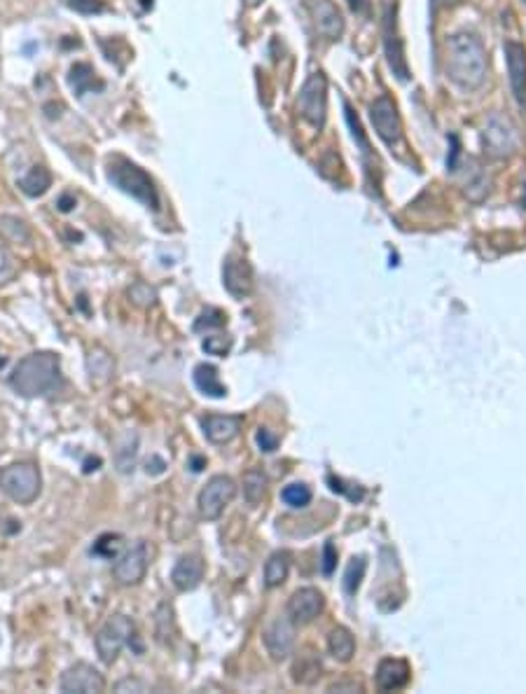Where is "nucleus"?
I'll list each match as a JSON object with an SVG mask.
<instances>
[{
  "instance_id": "nucleus-26",
  "label": "nucleus",
  "mask_w": 526,
  "mask_h": 694,
  "mask_svg": "<svg viewBox=\"0 0 526 694\" xmlns=\"http://www.w3.org/2000/svg\"><path fill=\"white\" fill-rule=\"evenodd\" d=\"M328 650L334 659L349 662L353 657V652H356V640H353L351 632L344 627L333 629L328 636Z\"/></svg>"
},
{
  "instance_id": "nucleus-1",
  "label": "nucleus",
  "mask_w": 526,
  "mask_h": 694,
  "mask_svg": "<svg viewBox=\"0 0 526 694\" xmlns=\"http://www.w3.org/2000/svg\"><path fill=\"white\" fill-rule=\"evenodd\" d=\"M447 78L464 92H475L487 80V50L473 33H454L445 43Z\"/></svg>"
},
{
  "instance_id": "nucleus-46",
  "label": "nucleus",
  "mask_w": 526,
  "mask_h": 694,
  "mask_svg": "<svg viewBox=\"0 0 526 694\" xmlns=\"http://www.w3.org/2000/svg\"><path fill=\"white\" fill-rule=\"evenodd\" d=\"M243 3H246L248 7H258L262 3V0H243Z\"/></svg>"
},
{
  "instance_id": "nucleus-10",
  "label": "nucleus",
  "mask_w": 526,
  "mask_h": 694,
  "mask_svg": "<svg viewBox=\"0 0 526 694\" xmlns=\"http://www.w3.org/2000/svg\"><path fill=\"white\" fill-rule=\"evenodd\" d=\"M236 496V484L232 477L227 475H216V477H210L209 484L201 489L199 493V515L209 519V522H216L218 516L223 515L225 508H227Z\"/></svg>"
},
{
  "instance_id": "nucleus-35",
  "label": "nucleus",
  "mask_w": 526,
  "mask_h": 694,
  "mask_svg": "<svg viewBox=\"0 0 526 694\" xmlns=\"http://www.w3.org/2000/svg\"><path fill=\"white\" fill-rule=\"evenodd\" d=\"M227 323V316L220 311V309H206L204 314L199 316L197 323H194V330H210V327H223Z\"/></svg>"
},
{
  "instance_id": "nucleus-36",
  "label": "nucleus",
  "mask_w": 526,
  "mask_h": 694,
  "mask_svg": "<svg viewBox=\"0 0 526 694\" xmlns=\"http://www.w3.org/2000/svg\"><path fill=\"white\" fill-rule=\"evenodd\" d=\"M204 351L209 356H227L229 349H232V337L229 335H216V337L204 339Z\"/></svg>"
},
{
  "instance_id": "nucleus-18",
  "label": "nucleus",
  "mask_w": 526,
  "mask_h": 694,
  "mask_svg": "<svg viewBox=\"0 0 526 694\" xmlns=\"http://www.w3.org/2000/svg\"><path fill=\"white\" fill-rule=\"evenodd\" d=\"M204 573H206V566L204 561H201V557H197V554H185V557H180L178 564L174 566L171 580H174L176 590L193 591L201 584Z\"/></svg>"
},
{
  "instance_id": "nucleus-11",
  "label": "nucleus",
  "mask_w": 526,
  "mask_h": 694,
  "mask_svg": "<svg viewBox=\"0 0 526 694\" xmlns=\"http://www.w3.org/2000/svg\"><path fill=\"white\" fill-rule=\"evenodd\" d=\"M148 566L150 545L145 541H138L136 545L127 549L122 557H118V561L112 566V578H115L118 584H122V587H131V584H138L145 578Z\"/></svg>"
},
{
  "instance_id": "nucleus-24",
  "label": "nucleus",
  "mask_w": 526,
  "mask_h": 694,
  "mask_svg": "<svg viewBox=\"0 0 526 694\" xmlns=\"http://www.w3.org/2000/svg\"><path fill=\"white\" fill-rule=\"evenodd\" d=\"M288 571H291V554L274 552L265 564V584L269 590L281 587L285 578H288Z\"/></svg>"
},
{
  "instance_id": "nucleus-41",
  "label": "nucleus",
  "mask_w": 526,
  "mask_h": 694,
  "mask_svg": "<svg viewBox=\"0 0 526 694\" xmlns=\"http://www.w3.org/2000/svg\"><path fill=\"white\" fill-rule=\"evenodd\" d=\"M333 568H334V547H333V542H328V545H325V561H323V573H325V575H330V573H333Z\"/></svg>"
},
{
  "instance_id": "nucleus-30",
  "label": "nucleus",
  "mask_w": 526,
  "mask_h": 694,
  "mask_svg": "<svg viewBox=\"0 0 526 694\" xmlns=\"http://www.w3.org/2000/svg\"><path fill=\"white\" fill-rule=\"evenodd\" d=\"M119 552H122V535H118V533L99 535L92 547L94 557H101V559H105V561L118 559Z\"/></svg>"
},
{
  "instance_id": "nucleus-29",
  "label": "nucleus",
  "mask_w": 526,
  "mask_h": 694,
  "mask_svg": "<svg viewBox=\"0 0 526 694\" xmlns=\"http://www.w3.org/2000/svg\"><path fill=\"white\" fill-rule=\"evenodd\" d=\"M0 236L7 244H29L31 241V229L24 220L12 218V215H3L0 218Z\"/></svg>"
},
{
  "instance_id": "nucleus-16",
  "label": "nucleus",
  "mask_w": 526,
  "mask_h": 694,
  "mask_svg": "<svg viewBox=\"0 0 526 694\" xmlns=\"http://www.w3.org/2000/svg\"><path fill=\"white\" fill-rule=\"evenodd\" d=\"M262 640H265V648L272 655V659L281 662V659L288 657L292 645H295V624H292L291 617L274 620L262 633Z\"/></svg>"
},
{
  "instance_id": "nucleus-20",
  "label": "nucleus",
  "mask_w": 526,
  "mask_h": 694,
  "mask_svg": "<svg viewBox=\"0 0 526 694\" xmlns=\"http://www.w3.org/2000/svg\"><path fill=\"white\" fill-rule=\"evenodd\" d=\"M69 85L70 89L75 92V96H85V94H92V92H103L105 89V82L101 80L99 75H96V70H94L92 63H75L73 68H70V73H69Z\"/></svg>"
},
{
  "instance_id": "nucleus-3",
  "label": "nucleus",
  "mask_w": 526,
  "mask_h": 694,
  "mask_svg": "<svg viewBox=\"0 0 526 694\" xmlns=\"http://www.w3.org/2000/svg\"><path fill=\"white\" fill-rule=\"evenodd\" d=\"M105 176H108V180H111L118 190H122L124 194L138 199V202L145 203L148 209H160V194H157L155 180L150 178L145 169H141V166L134 164L131 160H127L122 154H108V160H105Z\"/></svg>"
},
{
  "instance_id": "nucleus-13",
  "label": "nucleus",
  "mask_w": 526,
  "mask_h": 694,
  "mask_svg": "<svg viewBox=\"0 0 526 694\" xmlns=\"http://www.w3.org/2000/svg\"><path fill=\"white\" fill-rule=\"evenodd\" d=\"M59 688L66 694H99L105 690V678L92 664L78 662L63 673Z\"/></svg>"
},
{
  "instance_id": "nucleus-33",
  "label": "nucleus",
  "mask_w": 526,
  "mask_h": 694,
  "mask_svg": "<svg viewBox=\"0 0 526 694\" xmlns=\"http://www.w3.org/2000/svg\"><path fill=\"white\" fill-rule=\"evenodd\" d=\"M281 498L288 508H307L311 503V489L307 484H291L281 492Z\"/></svg>"
},
{
  "instance_id": "nucleus-42",
  "label": "nucleus",
  "mask_w": 526,
  "mask_h": 694,
  "mask_svg": "<svg viewBox=\"0 0 526 694\" xmlns=\"http://www.w3.org/2000/svg\"><path fill=\"white\" fill-rule=\"evenodd\" d=\"M127 688L138 690V692H143V690H145V688H143V682L131 681V678H127V681H122V682H118V685H115V690H118V692H124V690H127Z\"/></svg>"
},
{
  "instance_id": "nucleus-34",
  "label": "nucleus",
  "mask_w": 526,
  "mask_h": 694,
  "mask_svg": "<svg viewBox=\"0 0 526 694\" xmlns=\"http://www.w3.org/2000/svg\"><path fill=\"white\" fill-rule=\"evenodd\" d=\"M363 573H366V559L358 557V559H353L347 568V575H344V590H347L349 596L356 594L358 590L360 580H363Z\"/></svg>"
},
{
  "instance_id": "nucleus-45",
  "label": "nucleus",
  "mask_w": 526,
  "mask_h": 694,
  "mask_svg": "<svg viewBox=\"0 0 526 694\" xmlns=\"http://www.w3.org/2000/svg\"><path fill=\"white\" fill-rule=\"evenodd\" d=\"M99 466H101V459H87V461H85V473L99 470Z\"/></svg>"
},
{
  "instance_id": "nucleus-38",
  "label": "nucleus",
  "mask_w": 526,
  "mask_h": 694,
  "mask_svg": "<svg viewBox=\"0 0 526 694\" xmlns=\"http://www.w3.org/2000/svg\"><path fill=\"white\" fill-rule=\"evenodd\" d=\"M66 5L80 14H99L105 10L103 0H66Z\"/></svg>"
},
{
  "instance_id": "nucleus-23",
  "label": "nucleus",
  "mask_w": 526,
  "mask_h": 694,
  "mask_svg": "<svg viewBox=\"0 0 526 694\" xmlns=\"http://www.w3.org/2000/svg\"><path fill=\"white\" fill-rule=\"evenodd\" d=\"M52 187V173L45 166H33L31 171L26 173L24 178L19 180V190L24 192L26 197H43L45 192Z\"/></svg>"
},
{
  "instance_id": "nucleus-19",
  "label": "nucleus",
  "mask_w": 526,
  "mask_h": 694,
  "mask_svg": "<svg viewBox=\"0 0 526 694\" xmlns=\"http://www.w3.org/2000/svg\"><path fill=\"white\" fill-rule=\"evenodd\" d=\"M204 435L209 437L213 444H227L232 442L239 430H242V418L239 417H220V414H210L201 421Z\"/></svg>"
},
{
  "instance_id": "nucleus-8",
  "label": "nucleus",
  "mask_w": 526,
  "mask_h": 694,
  "mask_svg": "<svg viewBox=\"0 0 526 694\" xmlns=\"http://www.w3.org/2000/svg\"><path fill=\"white\" fill-rule=\"evenodd\" d=\"M131 636H134V622L127 615H115L105 622L101 632L96 633V652H99L101 662L111 666L124 645L129 643Z\"/></svg>"
},
{
  "instance_id": "nucleus-7",
  "label": "nucleus",
  "mask_w": 526,
  "mask_h": 694,
  "mask_svg": "<svg viewBox=\"0 0 526 694\" xmlns=\"http://www.w3.org/2000/svg\"><path fill=\"white\" fill-rule=\"evenodd\" d=\"M298 112L304 122H309L314 129L325 127V117H328V80H325V75L321 70L311 73L304 80L302 89H300Z\"/></svg>"
},
{
  "instance_id": "nucleus-31",
  "label": "nucleus",
  "mask_w": 526,
  "mask_h": 694,
  "mask_svg": "<svg viewBox=\"0 0 526 694\" xmlns=\"http://www.w3.org/2000/svg\"><path fill=\"white\" fill-rule=\"evenodd\" d=\"M267 492V477L260 470H248L243 475V498L251 505H258Z\"/></svg>"
},
{
  "instance_id": "nucleus-12",
  "label": "nucleus",
  "mask_w": 526,
  "mask_h": 694,
  "mask_svg": "<svg viewBox=\"0 0 526 694\" xmlns=\"http://www.w3.org/2000/svg\"><path fill=\"white\" fill-rule=\"evenodd\" d=\"M304 7H307V12L314 21L316 31L321 33L325 40L337 43L344 36V17H341L340 7L334 5L333 0H304Z\"/></svg>"
},
{
  "instance_id": "nucleus-39",
  "label": "nucleus",
  "mask_w": 526,
  "mask_h": 694,
  "mask_svg": "<svg viewBox=\"0 0 526 694\" xmlns=\"http://www.w3.org/2000/svg\"><path fill=\"white\" fill-rule=\"evenodd\" d=\"M255 440H258V447H260L262 451H267V454H272V451H276V447H279V437L274 435L272 430H267V428L258 430Z\"/></svg>"
},
{
  "instance_id": "nucleus-9",
  "label": "nucleus",
  "mask_w": 526,
  "mask_h": 694,
  "mask_svg": "<svg viewBox=\"0 0 526 694\" xmlns=\"http://www.w3.org/2000/svg\"><path fill=\"white\" fill-rule=\"evenodd\" d=\"M370 120L372 127L377 131V136L386 145H396V143L403 141V120H400V112H398L396 101L390 99L389 94H382L370 103Z\"/></svg>"
},
{
  "instance_id": "nucleus-40",
  "label": "nucleus",
  "mask_w": 526,
  "mask_h": 694,
  "mask_svg": "<svg viewBox=\"0 0 526 694\" xmlns=\"http://www.w3.org/2000/svg\"><path fill=\"white\" fill-rule=\"evenodd\" d=\"M75 203L78 202H75L73 194H69V192H66V194H62V197H59L56 206H59V211H62V213H70V211L75 209Z\"/></svg>"
},
{
  "instance_id": "nucleus-43",
  "label": "nucleus",
  "mask_w": 526,
  "mask_h": 694,
  "mask_svg": "<svg viewBox=\"0 0 526 694\" xmlns=\"http://www.w3.org/2000/svg\"><path fill=\"white\" fill-rule=\"evenodd\" d=\"M458 3H461V0H431V10H433L435 14L440 12L442 7H452V5H458Z\"/></svg>"
},
{
  "instance_id": "nucleus-27",
  "label": "nucleus",
  "mask_w": 526,
  "mask_h": 694,
  "mask_svg": "<svg viewBox=\"0 0 526 694\" xmlns=\"http://www.w3.org/2000/svg\"><path fill=\"white\" fill-rule=\"evenodd\" d=\"M138 454V435L136 433H127L118 440V451H115V463H118L119 473H131L136 466Z\"/></svg>"
},
{
  "instance_id": "nucleus-22",
  "label": "nucleus",
  "mask_w": 526,
  "mask_h": 694,
  "mask_svg": "<svg viewBox=\"0 0 526 694\" xmlns=\"http://www.w3.org/2000/svg\"><path fill=\"white\" fill-rule=\"evenodd\" d=\"M194 384L204 395L209 398H225L227 395V386H225L220 376H218V369L213 365H197L194 368Z\"/></svg>"
},
{
  "instance_id": "nucleus-14",
  "label": "nucleus",
  "mask_w": 526,
  "mask_h": 694,
  "mask_svg": "<svg viewBox=\"0 0 526 694\" xmlns=\"http://www.w3.org/2000/svg\"><path fill=\"white\" fill-rule=\"evenodd\" d=\"M503 52H505V63H508L513 96L522 111H526V47L517 40H505Z\"/></svg>"
},
{
  "instance_id": "nucleus-44",
  "label": "nucleus",
  "mask_w": 526,
  "mask_h": 694,
  "mask_svg": "<svg viewBox=\"0 0 526 694\" xmlns=\"http://www.w3.org/2000/svg\"><path fill=\"white\" fill-rule=\"evenodd\" d=\"M349 7L356 14H367V0H349Z\"/></svg>"
},
{
  "instance_id": "nucleus-47",
  "label": "nucleus",
  "mask_w": 526,
  "mask_h": 694,
  "mask_svg": "<svg viewBox=\"0 0 526 694\" xmlns=\"http://www.w3.org/2000/svg\"><path fill=\"white\" fill-rule=\"evenodd\" d=\"M524 3H526V0H524Z\"/></svg>"
},
{
  "instance_id": "nucleus-21",
  "label": "nucleus",
  "mask_w": 526,
  "mask_h": 694,
  "mask_svg": "<svg viewBox=\"0 0 526 694\" xmlns=\"http://www.w3.org/2000/svg\"><path fill=\"white\" fill-rule=\"evenodd\" d=\"M409 682V666L403 659H384L377 669V688L390 692L403 690Z\"/></svg>"
},
{
  "instance_id": "nucleus-37",
  "label": "nucleus",
  "mask_w": 526,
  "mask_h": 694,
  "mask_svg": "<svg viewBox=\"0 0 526 694\" xmlns=\"http://www.w3.org/2000/svg\"><path fill=\"white\" fill-rule=\"evenodd\" d=\"M14 277H17V262H14L7 248L0 246V285L10 283Z\"/></svg>"
},
{
  "instance_id": "nucleus-5",
  "label": "nucleus",
  "mask_w": 526,
  "mask_h": 694,
  "mask_svg": "<svg viewBox=\"0 0 526 694\" xmlns=\"http://www.w3.org/2000/svg\"><path fill=\"white\" fill-rule=\"evenodd\" d=\"M522 145L520 129L503 112H491L482 129V148L489 160H508Z\"/></svg>"
},
{
  "instance_id": "nucleus-25",
  "label": "nucleus",
  "mask_w": 526,
  "mask_h": 694,
  "mask_svg": "<svg viewBox=\"0 0 526 694\" xmlns=\"http://www.w3.org/2000/svg\"><path fill=\"white\" fill-rule=\"evenodd\" d=\"M87 372L94 384H105L112 376V372H115V363H112L111 353L103 349H94L87 358Z\"/></svg>"
},
{
  "instance_id": "nucleus-17",
  "label": "nucleus",
  "mask_w": 526,
  "mask_h": 694,
  "mask_svg": "<svg viewBox=\"0 0 526 694\" xmlns=\"http://www.w3.org/2000/svg\"><path fill=\"white\" fill-rule=\"evenodd\" d=\"M223 283L229 295L248 297L253 293V269L243 258L229 255L223 267Z\"/></svg>"
},
{
  "instance_id": "nucleus-2",
  "label": "nucleus",
  "mask_w": 526,
  "mask_h": 694,
  "mask_svg": "<svg viewBox=\"0 0 526 694\" xmlns=\"http://www.w3.org/2000/svg\"><path fill=\"white\" fill-rule=\"evenodd\" d=\"M10 386L24 398H43L62 386V358L52 351H37L21 358L10 375Z\"/></svg>"
},
{
  "instance_id": "nucleus-6",
  "label": "nucleus",
  "mask_w": 526,
  "mask_h": 694,
  "mask_svg": "<svg viewBox=\"0 0 526 694\" xmlns=\"http://www.w3.org/2000/svg\"><path fill=\"white\" fill-rule=\"evenodd\" d=\"M0 489L14 503L29 505L40 496V470L33 463H12L0 470Z\"/></svg>"
},
{
  "instance_id": "nucleus-32",
  "label": "nucleus",
  "mask_w": 526,
  "mask_h": 694,
  "mask_svg": "<svg viewBox=\"0 0 526 694\" xmlns=\"http://www.w3.org/2000/svg\"><path fill=\"white\" fill-rule=\"evenodd\" d=\"M129 300L131 304H136L138 309H150L157 304V290L150 285V283H134L129 288Z\"/></svg>"
},
{
  "instance_id": "nucleus-4",
  "label": "nucleus",
  "mask_w": 526,
  "mask_h": 694,
  "mask_svg": "<svg viewBox=\"0 0 526 694\" xmlns=\"http://www.w3.org/2000/svg\"><path fill=\"white\" fill-rule=\"evenodd\" d=\"M382 37H384V54L389 68L398 80L407 82L412 73H409L405 40L400 36V24H398V0H382Z\"/></svg>"
},
{
  "instance_id": "nucleus-15",
  "label": "nucleus",
  "mask_w": 526,
  "mask_h": 694,
  "mask_svg": "<svg viewBox=\"0 0 526 694\" xmlns=\"http://www.w3.org/2000/svg\"><path fill=\"white\" fill-rule=\"evenodd\" d=\"M323 608H325V599H323L321 591L314 590V587H304V590H298L291 596L288 617L292 620V624H309L323 613Z\"/></svg>"
},
{
  "instance_id": "nucleus-28",
  "label": "nucleus",
  "mask_w": 526,
  "mask_h": 694,
  "mask_svg": "<svg viewBox=\"0 0 526 694\" xmlns=\"http://www.w3.org/2000/svg\"><path fill=\"white\" fill-rule=\"evenodd\" d=\"M471 176L465 178L464 192L471 202H482V199L489 194V178H487V173L477 166L475 160H471Z\"/></svg>"
}]
</instances>
